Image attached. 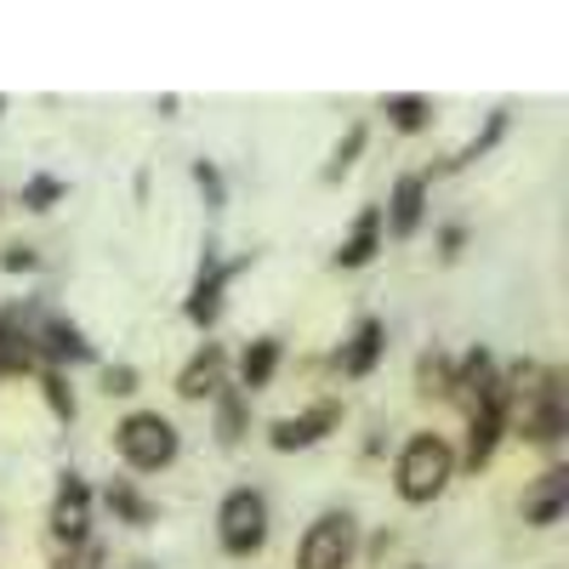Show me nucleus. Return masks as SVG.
Instances as JSON below:
<instances>
[{
  "instance_id": "18",
  "label": "nucleus",
  "mask_w": 569,
  "mask_h": 569,
  "mask_svg": "<svg viewBox=\"0 0 569 569\" xmlns=\"http://www.w3.org/2000/svg\"><path fill=\"white\" fill-rule=\"evenodd\" d=\"M359 149H365V126H353V131H348V142H342V149H337V160L325 166V177H342V171L353 166V154H359Z\"/></svg>"
},
{
  "instance_id": "22",
  "label": "nucleus",
  "mask_w": 569,
  "mask_h": 569,
  "mask_svg": "<svg viewBox=\"0 0 569 569\" xmlns=\"http://www.w3.org/2000/svg\"><path fill=\"white\" fill-rule=\"evenodd\" d=\"M194 177H200V188H206V194H211V200H222V182H217V171H211L206 160L194 166Z\"/></svg>"
},
{
  "instance_id": "5",
  "label": "nucleus",
  "mask_w": 569,
  "mask_h": 569,
  "mask_svg": "<svg viewBox=\"0 0 569 569\" xmlns=\"http://www.w3.org/2000/svg\"><path fill=\"white\" fill-rule=\"evenodd\" d=\"M86 512H91V490L69 472V479L58 485V501H52V536L69 541V547H80L86 541Z\"/></svg>"
},
{
  "instance_id": "2",
  "label": "nucleus",
  "mask_w": 569,
  "mask_h": 569,
  "mask_svg": "<svg viewBox=\"0 0 569 569\" xmlns=\"http://www.w3.org/2000/svg\"><path fill=\"white\" fill-rule=\"evenodd\" d=\"M114 445H120V456H126L137 472H154V467H166V461L177 456V427H171L160 410H137V416L120 421Z\"/></svg>"
},
{
  "instance_id": "23",
  "label": "nucleus",
  "mask_w": 569,
  "mask_h": 569,
  "mask_svg": "<svg viewBox=\"0 0 569 569\" xmlns=\"http://www.w3.org/2000/svg\"><path fill=\"white\" fill-rule=\"evenodd\" d=\"M131 382H137L131 370H109V393H131Z\"/></svg>"
},
{
  "instance_id": "7",
  "label": "nucleus",
  "mask_w": 569,
  "mask_h": 569,
  "mask_svg": "<svg viewBox=\"0 0 569 569\" xmlns=\"http://www.w3.org/2000/svg\"><path fill=\"white\" fill-rule=\"evenodd\" d=\"M563 501H569V467H552V472H541V485L525 496V518L530 525H558Z\"/></svg>"
},
{
  "instance_id": "17",
  "label": "nucleus",
  "mask_w": 569,
  "mask_h": 569,
  "mask_svg": "<svg viewBox=\"0 0 569 569\" xmlns=\"http://www.w3.org/2000/svg\"><path fill=\"white\" fill-rule=\"evenodd\" d=\"M240 421H246V399L240 393H222V445L240 439Z\"/></svg>"
},
{
  "instance_id": "16",
  "label": "nucleus",
  "mask_w": 569,
  "mask_h": 569,
  "mask_svg": "<svg viewBox=\"0 0 569 569\" xmlns=\"http://www.w3.org/2000/svg\"><path fill=\"white\" fill-rule=\"evenodd\" d=\"M388 114H393L399 131H421L427 126V103L421 98H388Z\"/></svg>"
},
{
  "instance_id": "1",
  "label": "nucleus",
  "mask_w": 569,
  "mask_h": 569,
  "mask_svg": "<svg viewBox=\"0 0 569 569\" xmlns=\"http://www.w3.org/2000/svg\"><path fill=\"white\" fill-rule=\"evenodd\" d=\"M450 472H456L450 445L433 439V433H421V439H410L405 456H399V496H405V501H433V496L450 485Z\"/></svg>"
},
{
  "instance_id": "19",
  "label": "nucleus",
  "mask_w": 569,
  "mask_h": 569,
  "mask_svg": "<svg viewBox=\"0 0 569 569\" xmlns=\"http://www.w3.org/2000/svg\"><path fill=\"white\" fill-rule=\"evenodd\" d=\"M58 569H103V552L91 547V541H80V547H69V552L58 558Z\"/></svg>"
},
{
  "instance_id": "8",
  "label": "nucleus",
  "mask_w": 569,
  "mask_h": 569,
  "mask_svg": "<svg viewBox=\"0 0 569 569\" xmlns=\"http://www.w3.org/2000/svg\"><path fill=\"white\" fill-rule=\"evenodd\" d=\"M217 388H222V348L206 342L194 359H188V370L177 376V393H182V399H206V393H217Z\"/></svg>"
},
{
  "instance_id": "11",
  "label": "nucleus",
  "mask_w": 569,
  "mask_h": 569,
  "mask_svg": "<svg viewBox=\"0 0 569 569\" xmlns=\"http://www.w3.org/2000/svg\"><path fill=\"white\" fill-rule=\"evenodd\" d=\"M382 337H388V330L376 325V319H365V325H359V337H353L348 353H342V370H348V376H365V370L376 365V353H382Z\"/></svg>"
},
{
  "instance_id": "21",
  "label": "nucleus",
  "mask_w": 569,
  "mask_h": 569,
  "mask_svg": "<svg viewBox=\"0 0 569 569\" xmlns=\"http://www.w3.org/2000/svg\"><path fill=\"white\" fill-rule=\"evenodd\" d=\"M46 399H52V410H58V416H74V399L63 393V382H58V376H46Z\"/></svg>"
},
{
  "instance_id": "20",
  "label": "nucleus",
  "mask_w": 569,
  "mask_h": 569,
  "mask_svg": "<svg viewBox=\"0 0 569 569\" xmlns=\"http://www.w3.org/2000/svg\"><path fill=\"white\" fill-rule=\"evenodd\" d=\"M23 200H29V211H46V206H52V200H58V182H52V177H34Z\"/></svg>"
},
{
  "instance_id": "14",
  "label": "nucleus",
  "mask_w": 569,
  "mask_h": 569,
  "mask_svg": "<svg viewBox=\"0 0 569 569\" xmlns=\"http://www.w3.org/2000/svg\"><path fill=\"white\" fill-rule=\"evenodd\" d=\"M46 353H52V359H91V348L80 342V330L63 325V319L46 325Z\"/></svg>"
},
{
  "instance_id": "10",
  "label": "nucleus",
  "mask_w": 569,
  "mask_h": 569,
  "mask_svg": "<svg viewBox=\"0 0 569 569\" xmlns=\"http://www.w3.org/2000/svg\"><path fill=\"white\" fill-rule=\"evenodd\" d=\"M376 233H382V211H365L359 228L348 233V246L337 251V262H342V268H365V262L376 257Z\"/></svg>"
},
{
  "instance_id": "3",
  "label": "nucleus",
  "mask_w": 569,
  "mask_h": 569,
  "mask_svg": "<svg viewBox=\"0 0 569 569\" xmlns=\"http://www.w3.org/2000/svg\"><path fill=\"white\" fill-rule=\"evenodd\" d=\"M217 536H222L228 552H240V558L257 552L268 541V507H262V496L257 490H233L222 501V512H217Z\"/></svg>"
},
{
  "instance_id": "9",
  "label": "nucleus",
  "mask_w": 569,
  "mask_h": 569,
  "mask_svg": "<svg viewBox=\"0 0 569 569\" xmlns=\"http://www.w3.org/2000/svg\"><path fill=\"white\" fill-rule=\"evenodd\" d=\"M233 268H222L217 257H206V268H200V279H194V297H188V319L194 325H211L217 319V297H222V279H228Z\"/></svg>"
},
{
  "instance_id": "24",
  "label": "nucleus",
  "mask_w": 569,
  "mask_h": 569,
  "mask_svg": "<svg viewBox=\"0 0 569 569\" xmlns=\"http://www.w3.org/2000/svg\"><path fill=\"white\" fill-rule=\"evenodd\" d=\"M0 262H7V268H34V257H29V251H18V246H12L7 257H0Z\"/></svg>"
},
{
  "instance_id": "4",
  "label": "nucleus",
  "mask_w": 569,
  "mask_h": 569,
  "mask_svg": "<svg viewBox=\"0 0 569 569\" xmlns=\"http://www.w3.org/2000/svg\"><path fill=\"white\" fill-rule=\"evenodd\" d=\"M348 558H353V518L325 512L302 536V569H348Z\"/></svg>"
},
{
  "instance_id": "13",
  "label": "nucleus",
  "mask_w": 569,
  "mask_h": 569,
  "mask_svg": "<svg viewBox=\"0 0 569 569\" xmlns=\"http://www.w3.org/2000/svg\"><path fill=\"white\" fill-rule=\"evenodd\" d=\"M273 365H279V342H273V337L251 342V348H246V359H240V376H246V388H262L268 376H273Z\"/></svg>"
},
{
  "instance_id": "6",
  "label": "nucleus",
  "mask_w": 569,
  "mask_h": 569,
  "mask_svg": "<svg viewBox=\"0 0 569 569\" xmlns=\"http://www.w3.org/2000/svg\"><path fill=\"white\" fill-rule=\"evenodd\" d=\"M330 427H337V405H313L308 416H284V421H273V450H302V445L325 439Z\"/></svg>"
},
{
  "instance_id": "15",
  "label": "nucleus",
  "mask_w": 569,
  "mask_h": 569,
  "mask_svg": "<svg viewBox=\"0 0 569 569\" xmlns=\"http://www.w3.org/2000/svg\"><path fill=\"white\" fill-rule=\"evenodd\" d=\"M109 507H114L120 518H131V525H149V518H154L149 501H142L137 490H126V485H109Z\"/></svg>"
},
{
  "instance_id": "12",
  "label": "nucleus",
  "mask_w": 569,
  "mask_h": 569,
  "mask_svg": "<svg viewBox=\"0 0 569 569\" xmlns=\"http://www.w3.org/2000/svg\"><path fill=\"white\" fill-rule=\"evenodd\" d=\"M421 177H399V188H393V233L405 240V233H416V222H421Z\"/></svg>"
}]
</instances>
